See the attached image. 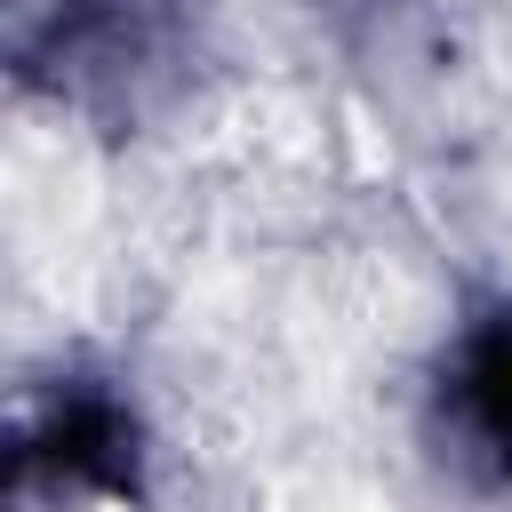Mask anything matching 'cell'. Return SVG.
<instances>
[{
    "instance_id": "1",
    "label": "cell",
    "mask_w": 512,
    "mask_h": 512,
    "mask_svg": "<svg viewBox=\"0 0 512 512\" xmlns=\"http://www.w3.org/2000/svg\"><path fill=\"white\" fill-rule=\"evenodd\" d=\"M136 488V424L112 400H64L56 416L0 432V512L40 496H120Z\"/></svg>"
},
{
    "instance_id": "2",
    "label": "cell",
    "mask_w": 512,
    "mask_h": 512,
    "mask_svg": "<svg viewBox=\"0 0 512 512\" xmlns=\"http://www.w3.org/2000/svg\"><path fill=\"white\" fill-rule=\"evenodd\" d=\"M456 392H464L472 432L496 448V464H512V312H504V320H488V328L472 336Z\"/></svg>"
}]
</instances>
